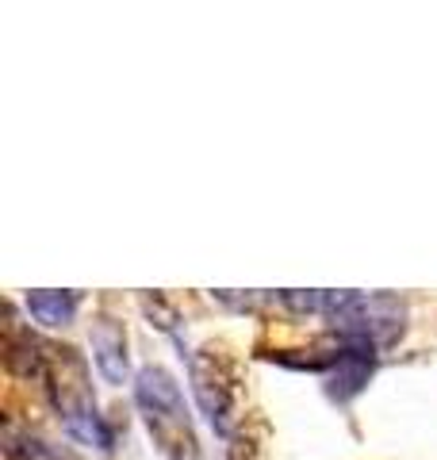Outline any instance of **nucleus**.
<instances>
[{
    "instance_id": "2",
    "label": "nucleus",
    "mask_w": 437,
    "mask_h": 460,
    "mask_svg": "<svg viewBox=\"0 0 437 460\" xmlns=\"http://www.w3.org/2000/svg\"><path fill=\"white\" fill-rule=\"evenodd\" d=\"M135 407L146 422L154 449L162 460H200V438L192 426V411L173 372L162 365H146L135 376Z\"/></svg>"
},
{
    "instance_id": "4",
    "label": "nucleus",
    "mask_w": 437,
    "mask_h": 460,
    "mask_svg": "<svg viewBox=\"0 0 437 460\" xmlns=\"http://www.w3.org/2000/svg\"><path fill=\"white\" fill-rule=\"evenodd\" d=\"M93 353H96V368L104 372V380H111V384L127 380L130 357H127V330L120 319L100 314L93 323Z\"/></svg>"
},
{
    "instance_id": "5",
    "label": "nucleus",
    "mask_w": 437,
    "mask_h": 460,
    "mask_svg": "<svg viewBox=\"0 0 437 460\" xmlns=\"http://www.w3.org/2000/svg\"><path fill=\"white\" fill-rule=\"evenodd\" d=\"M230 449L227 460H272V445H269V422L257 414H245L235 426V434L227 438Z\"/></svg>"
},
{
    "instance_id": "1",
    "label": "nucleus",
    "mask_w": 437,
    "mask_h": 460,
    "mask_svg": "<svg viewBox=\"0 0 437 460\" xmlns=\"http://www.w3.org/2000/svg\"><path fill=\"white\" fill-rule=\"evenodd\" d=\"M8 368L47 392L58 419L66 422L73 438L108 449L104 419H100L93 395V372L73 345H58L31 334V330H20L16 319L8 314Z\"/></svg>"
},
{
    "instance_id": "6",
    "label": "nucleus",
    "mask_w": 437,
    "mask_h": 460,
    "mask_svg": "<svg viewBox=\"0 0 437 460\" xmlns=\"http://www.w3.org/2000/svg\"><path fill=\"white\" fill-rule=\"evenodd\" d=\"M81 296L77 292H31L27 296V311L42 326H69L77 314Z\"/></svg>"
},
{
    "instance_id": "3",
    "label": "nucleus",
    "mask_w": 437,
    "mask_h": 460,
    "mask_svg": "<svg viewBox=\"0 0 437 460\" xmlns=\"http://www.w3.org/2000/svg\"><path fill=\"white\" fill-rule=\"evenodd\" d=\"M188 372H192V392L200 399V411L208 414L218 434L230 438L235 426L245 419V376L238 357L223 341H203L188 357Z\"/></svg>"
},
{
    "instance_id": "7",
    "label": "nucleus",
    "mask_w": 437,
    "mask_h": 460,
    "mask_svg": "<svg viewBox=\"0 0 437 460\" xmlns=\"http://www.w3.org/2000/svg\"><path fill=\"white\" fill-rule=\"evenodd\" d=\"M8 460H66V456H58L47 441H39V438H16V434H8Z\"/></svg>"
}]
</instances>
